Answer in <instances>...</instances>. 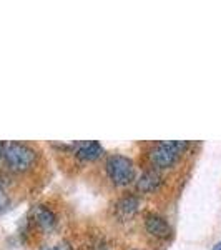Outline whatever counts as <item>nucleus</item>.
<instances>
[{"label": "nucleus", "mask_w": 221, "mask_h": 250, "mask_svg": "<svg viewBox=\"0 0 221 250\" xmlns=\"http://www.w3.org/2000/svg\"><path fill=\"white\" fill-rule=\"evenodd\" d=\"M136 208H138V199H136V197H131V195L123 197V199L116 204V212H118V215L122 217V219L131 217L136 212Z\"/></svg>", "instance_id": "obj_8"}, {"label": "nucleus", "mask_w": 221, "mask_h": 250, "mask_svg": "<svg viewBox=\"0 0 221 250\" xmlns=\"http://www.w3.org/2000/svg\"><path fill=\"white\" fill-rule=\"evenodd\" d=\"M7 207H9V197H7L5 190L0 187V212H3Z\"/></svg>", "instance_id": "obj_9"}, {"label": "nucleus", "mask_w": 221, "mask_h": 250, "mask_svg": "<svg viewBox=\"0 0 221 250\" xmlns=\"http://www.w3.org/2000/svg\"><path fill=\"white\" fill-rule=\"evenodd\" d=\"M75 154L83 162H93L103 154V147L98 142H82L77 145Z\"/></svg>", "instance_id": "obj_5"}, {"label": "nucleus", "mask_w": 221, "mask_h": 250, "mask_svg": "<svg viewBox=\"0 0 221 250\" xmlns=\"http://www.w3.org/2000/svg\"><path fill=\"white\" fill-rule=\"evenodd\" d=\"M162 185V175L156 170H147L142 173V177L136 182V188L142 193H150L156 190Z\"/></svg>", "instance_id": "obj_6"}, {"label": "nucleus", "mask_w": 221, "mask_h": 250, "mask_svg": "<svg viewBox=\"0 0 221 250\" xmlns=\"http://www.w3.org/2000/svg\"><path fill=\"white\" fill-rule=\"evenodd\" d=\"M3 160L14 172H25L35 162V152L29 145L20 142L3 144Z\"/></svg>", "instance_id": "obj_1"}, {"label": "nucleus", "mask_w": 221, "mask_h": 250, "mask_svg": "<svg viewBox=\"0 0 221 250\" xmlns=\"http://www.w3.org/2000/svg\"><path fill=\"white\" fill-rule=\"evenodd\" d=\"M107 172L115 185H128L135 177V167L128 157L111 155L107 160Z\"/></svg>", "instance_id": "obj_2"}, {"label": "nucleus", "mask_w": 221, "mask_h": 250, "mask_svg": "<svg viewBox=\"0 0 221 250\" xmlns=\"http://www.w3.org/2000/svg\"><path fill=\"white\" fill-rule=\"evenodd\" d=\"M2 157H3V144L0 142V159H2Z\"/></svg>", "instance_id": "obj_11"}, {"label": "nucleus", "mask_w": 221, "mask_h": 250, "mask_svg": "<svg viewBox=\"0 0 221 250\" xmlns=\"http://www.w3.org/2000/svg\"><path fill=\"white\" fill-rule=\"evenodd\" d=\"M32 215H34L35 224H37L38 227H42L43 230H50V229H54L55 222H57L54 212H52L50 208H47L45 205H37V207L32 210Z\"/></svg>", "instance_id": "obj_7"}, {"label": "nucleus", "mask_w": 221, "mask_h": 250, "mask_svg": "<svg viewBox=\"0 0 221 250\" xmlns=\"http://www.w3.org/2000/svg\"><path fill=\"white\" fill-rule=\"evenodd\" d=\"M213 250H221V242H220V244H216L215 247H213Z\"/></svg>", "instance_id": "obj_12"}, {"label": "nucleus", "mask_w": 221, "mask_h": 250, "mask_svg": "<svg viewBox=\"0 0 221 250\" xmlns=\"http://www.w3.org/2000/svg\"><path fill=\"white\" fill-rule=\"evenodd\" d=\"M145 227L150 235L156 237V239H168L171 233V229L168 225V222L160 215H155V213H150L147 217V222H145Z\"/></svg>", "instance_id": "obj_4"}, {"label": "nucleus", "mask_w": 221, "mask_h": 250, "mask_svg": "<svg viewBox=\"0 0 221 250\" xmlns=\"http://www.w3.org/2000/svg\"><path fill=\"white\" fill-rule=\"evenodd\" d=\"M186 147H188L186 142H178V140H173V142H160L156 144V147L151 152V160H153L156 167L168 168L176 164V160L180 159V155L183 154V150Z\"/></svg>", "instance_id": "obj_3"}, {"label": "nucleus", "mask_w": 221, "mask_h": 250, "mask_svg": "<svg viewBox=\"0 0 221 250\" xmlns=\"http://www.w3.org/2000/svg\"><path fill=\"white\" fill-rule=\"evenodd\" d=\"M43 250H72V247L67 242H60V244H55V245H48V247H45Z\"/></svg>", "instance_id": "obj_10"}]
</instances>
